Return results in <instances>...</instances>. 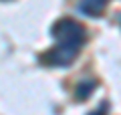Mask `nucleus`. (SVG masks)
<instances>
[{
	"mask_svg": "<svg viewBox=\"0 0 121 115\" xmlns=\"http://www.w3.org/2000/svg\"><path fill=\"white\" fill-rule=\"evenodd\" d=\"M52 36L59 40V44H69V47H77L81 49L83 40H85V28H83L79 22L75 20H59L55 26H52Z\"/></svg>",
	"mask_w": 121,
	"mask_h": 115,
	"instance_id": "f257e3e1",
	"label": "nucleus"
},
{
	"mask_svg": "<svg viewBox=\"0 0 121 115\" xmlns=\"http://www.w3.org/2000/svg\"><path fill=\"white\" fill-rule=\"evenodd\" d=\"M79 55L77 47H69V44H56L52 51H48L47 55L43 57L44 63L52 65V67H67L75 61V57Z\"/></svg>",
	"mask_w": 121,
	"mask_h": 115,
	"instance_id": "f03ea898",
	"label": "nucleus"
},
{
	"mask_svg": "<svg viewBox=\"0 0 121 115\" xmlns=\"http://www.w3.org/2000/svg\"><path fill=\"white\" fill-rule=\"evenodd\" d=\"M79 8H81L85 14L95 16V14H101V12H103V8H105V0H83Z\"/></svg>",
	"mask_w": 121,
	"mask_h": 115,
	"instance_id": "7ed1b4c3",
	"label": "nucleus"
},
{
	"mask_svg": "<svg viewBox=\"0 0 121 115\" xmlns=\"http://www.w3.org/2000/svg\"><path fill=\"white\" fill-rule=\"evenodd\" d=\"M93 89H95V85H93V83H91V85H87V87H83V89H81V87H79L77 95H79V97H87V95H89V93H91V91H93Z\"/></svg>",
	"mask_w": 121,
	"mask_h": 115,
	"instance_id": "20e7f679",
	"label": "nucleus"
},
{
	"mask_svg": "<svg viewBox=\"0 0 121 115\" xmlns=\"http://www.w3.org/2000/svg\"><path fill=\"white\" fill-rule=\"evenodd\" d=\"M89 115H103V113H99V111H93V113H89Z\"/></svg>",
	"mask_w": 121,
	"mask_h": 115,
	"instance_id": "39448f33",
	"label": "nucleus"
}]
</instances>
